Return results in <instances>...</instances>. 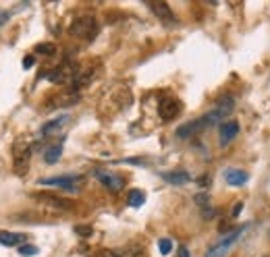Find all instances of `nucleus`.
I'll list each match as a JSON object with an SVG mask.
<instances>
[{"instance_id": "obj_1", "label": "nucleus", "mask_w": 270, "mask_h": 257, "mask_svg": "<svg viewBox=\"0 0 270 257\" xmlns=\"http://www.w3.org/2000/svg\"><path fill=\"white\" fill-rule=\"evenodd\" d=\"M233 108H235L233 97H226V100H221L219 104L214 106V110H210L208 114H204V117H199V118H197V120H194V122H187V125L179 127V129H177V135H179L181 139H185V137H189V135H196V133L204 131V129H208V127H214L216 122H221L222 118L229 117V114L233 112Z\"/></svg>"}, {"instance_id": "obj_2", "label": "nucleus", "mask_w": 270, "mask_h": 257, "mask_svg": "<svg viewBox=\"0 0 270 257\" xmlns=\"http://www.w3.org/2000/svg\"><path fill=\"white\" fill-rule=\"evenodd\" d=\"M96 29H98V25H96L94 17H79V19H75L71 23V27H69L71 35H75V38H83V40H92Z\"/></svg>"}, {"instance_id": "obj_3", "label": "nucleus", "mask_w": 270, "mask_h": 257, "mask_svg": "<svg viewBox=\"0 0 270 257\" xmlns=\"http://www.w3.org/2000/svg\"><path fill=\"white\" fill-rule=\"evenodd\" d=\"M241 233H243V228H237V230H233V233H229V234H226V236L222 238L221 243H216V245L212 247V249L208 251V255H206V257H224L226 253H229L231 247L239 241Z\"/></svg>"}, {"instance_id": "obj_4", "label": "nucleus", "mask_w": 270, "mask_h": 257, "mask_svg": "<svg viewBox=\"0 0 270 257\" xmlns=\"http://www.w3.org/2000/svg\"><path fill=\"white\" fill-rule=\"evenodd\" d=\"M81 183V176H52V179H44L40 181V185H50V187H58V189H67V191H77Z\"/></svg>"}, {"instance_id": "obj_5", "label": "nucleus", "mask_w": 270, "mask_h": 257, "mask_svg": "<svg viewBox=\"0 0 270 257\" xmlns=\"http://www.w3.org/2000/svg\"><path fill=\"white\" fill-rule=\"evenodd\" d=\"M181 112V102L175 100V97H164L158 104V114L162 120H172Z\"/></svg>"}, {"instance_id": "obj_6", "label": "nucleus", "mask_w": 270, "mask_h": 257, "mask_svg": "<svg viewBox=\"0 0 270 257\" xmlns=\"http://www.w3.org/2000/svg\"><path fill=\"white\" fill-rule=\"evenodd\" d=\"M96 179H98L108 191H121V189H123V185H125L123 176H119V174H115V172L96 170Z\"/></svg>"}, {"instance_id": "obj_7", "label": "nucleus", "mask_w": 270, "mask_h": 257, "mask_svg": "<svg viewBox=\"0 0 270 257\" xmlns=\"http://www.w3.org/2000/svg\"><path fill=\"white\" fill-rule=\"evenodd\" d=\"M29 158H31V149L27 145L15 149V172L17 174H25L29 170Z\"/></svg>"}, {"instance_id": "obj_8", "label": "nucleus", "mask_w": 270, "mask_h": 257, "mask_svg": "<svg viewBox=\"0 0 270 257\" xmlns=\"http://www.w3.org/2000/svg\"><path fill=\"white\" fill-rule=\"evenodd\" d=\"M219 139H221V145H229L231 141L239 135V122L237 120H224L221 125V131H219Z\"/></svg>"}, {"instance_id": "obj_9", "label": "nucleus", "mask_w": 270, "mask_h": 257, "mask_svg": "<svg viewBox=\"0 0 270 257\" xmlns=\"http://www.w3.org/2000/svg\"><path fill=\"white\" fill-rule=\"evenodd\" d=\"M33 197L40 199V201H44V203H48V206H52V208H58V210H73V203H69V201L63 199V197H56V195H52V193H36Z\"/></svg>"}, {"instance_id": "obj_10", "label": "nucleus", "mask_w": 270, "mask_h": 257, "mask_svg": "<svg viewBox=\"0 0 270 257\" xmlns=\"http://www.w3.org/2000/svg\"><path fill=\"white\" fill-rule=\"evenodd\" d=\"M147 6L152 8V13L162 19L164 23H175V13L171 11V6L167 2H147Z\"/></svg>"}, {"instance_id": "obj_11", "label": "nucleus", "mask_w": 270, "mask_h": 257, "mask_svg": "<svg viewBox=\"0 0 270 257\" xmlns=\"http://www.w3.org/2000/svg\"><path fill=\"white\" fill-rule=\"evenodd\" d=\"M247 172H243V170H239V168H229V170L224 172V181L229 183V185H233V187H241L243 183H247Z\"/></svg>"}, {"instance_id": "obj_12", "label": "nucleus", "mask_w": 270, "mask_h": 257, "mask_svg": "<svg viewBox=\"0 0 270 257\" xmlns=\"http://www.w3.org/2000/svg\"><path fill=\"white\" fill-rule=\"evenodd\" d=\"M67 122H69V117H67V114H65V117H58V118H54V120L46 122V125L42 127V135H44V137H50L52 133H56V131L63 129Z\"/></svg>"}, {"instance_id": "obj_13", "label": "nucleus", "mask_w": 270, "mask_h": 257, "mask_svg": "<svg viewBox=\"0 0 270 257\" xmlns=\"http://www.w3.org/2000/svg\"><path fill=\"white\" fill-rule=\"evenodd\" d=\"M21 243H25V234H17V233H4V230H0V245L15 247V245H21Z\"/></svg>"}, {"instance_id": "obj_14", "label": "nucleus", "mask_w": 270, "mask_h": 257, "mask_svg": "<svg viewBox=\"0 0 270 257\" xmlns=\"http://www.w3.org/2000/svg\"><path fill=\"white\" fill-rule=\"evenodd\" d=\"M162 179L167 181V183H171V185H185V183H189L191 176H189L187 172L179 170V172H164Z\"/></svg>"}, {"instance_id": "obj_15", "label": "nucleus", "mask_w": 270, "mask_h": 257, "mask_svg": "<svg viewBox=\"0 0 270 257\" xmlns=\"http://www.w3.org/2000/svg\"><path fill=\"white\" fill-rule=\"evenodd\" d=\"M127 201H129V206H131V208L144 206V201H146V193H144V191H139V189H131V191L127 193Z\"/></svg>"}, {"instance_id": "obj_16", "label": "nucleus", "mask_w": 270, "mask_h": 257, "mask_svg": "<svg viewBox=\"0 0 270 257\" xmlns=\"http://www.w3.org/2000/svg\"><path fill=\"white\" fill-rule=\"evenodd\" d=\"M60 156H63V147H60V145H50L44 152V160H46V164H56L60 160Z\"/></svg>"}, {"instance_id": "obj_17", "label": "nucleus", "mask_w": 270, "mask_h": 257, "mask_svg": "<svg viewBox=\"0 0 270 257\" xmlns=\"http://www.w3.org/2000/svg\"><path fill=\"white\" fill-rule=\"evenodd\" d=\"M36 52H38V54H44V56H52V54L56 52V46H54V44H50V42L38 44V46H36Z\"/></svg>"}, {"instance_id": "obj_18", "label": "nucleus", "mask_w": 270, "mask_h": 257, "mask_svg": "<svg viewBox=\"0 0 270 257\" xmlns=\"http://www.w3.org/2000/svg\"><path fill=\"white\" fill-rule=\"evenodd\" d=\"M158 249H160L162 255H169L172 251V241H171V238H160V241H158Z\"/></svg>"}, {"instance_id": "obj_19", "label": "nucleus", "mask_w": 270, "mask_h": 257, "mask_svg": "<svg viewBox=\"0 0 270 257\" xmlns=\"http://www.w3.org/2000/svg\"><path fill=\"white\" fill-rule=\"evenodd\" d=\"M19 253L25 255V257L36 255V253H38V247H36V245H21V247H19Z\"/></svg>"}, {"instance_id": "obj_20", "label": "nucleus", "mask_w": 270, "mask_h": 257, "mask_svg": "<svg viewBox=\"0 0 270 257\" xmlns=\"http://www.w3.org/2000/svg\"><path fill=\"white\" fill-rule=\"evenodd\" d=\"M73 230H75V233L79 234V236H90V234H92V226H88V224H77Z\"/></svg>"}, {"instance_id": "obj_21", "label": "nucleus", "mask_w": 270, "mask_h": 257, "mask_svg": "<svg viewBox=\"0 0 270 257\" xmlns=\"http://www.w3.org/2000/svg\"><path fill=\"white\" fill-rule=\"evenodd\" d=\"M98 257H129V255L121 253V251H112V249H104V251H100Z\"/></svg>"}, {"instance_id": "obj_22", "label": "nucleus", "mask_w": 270, "mask_h": 257, "mask_svg": "<svg viewBox=\"0 0 270 257\" xmlns=\"http://www.w3.org/2000/svg\"><path fill=\"white\" fill-rule=\"evenodd\" d=\"M23 67H25V69L33 67V56H25V58H23Z\"/></svg>"}, {"instance_id": "obj_23", "label": "nucleus", "mask_w": 270, "mask_h": 257, "mask_svg": "<svg viewBox=\"0 0 270 257\" xmlns=\"http://www.w3.org/2000/svg\"><path fill=\"white\" fill-rule=\"evenodd\" d=\"M241 208H243V201H239V203H237V206H235V208H233V218H235V216H239V211H241Z\"/></svg>"}, {"instance_id": "obj_24", "label": "nucleus", "mask_w": 270, "mask_h": 257, "mask_svg": "<svg viewBox=\"0 0 270 257\" xmlns=\"http://www.w3.org/2000/svg\"><path fill=\"white\" fill-rule=\"evenodd\" d=\"M179 257H189V251H187V247H179Z\"/></svg>"}]
</instances>
